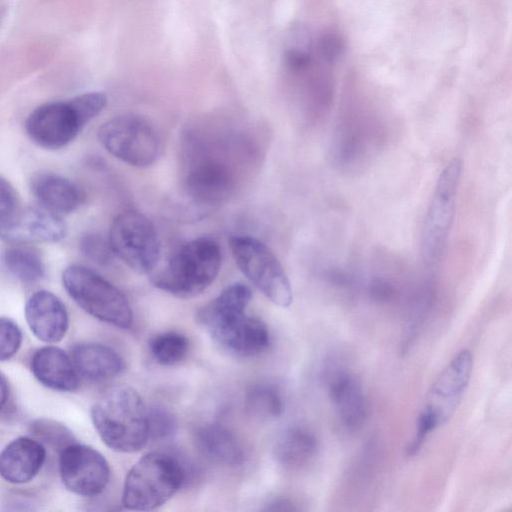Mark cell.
<instances>
[{"instance_id":"obj_14","label":"cell","mask_w":512,"mask_h":512,"mask_svg":"<svg viewBox=\"0 0 512 512\" xmlns=\"http://www.w3.org/2000/svg\"><path fill=\"white\" fill-rule=\"evenodd\" d=\"M25 318L35 337L46 343L62 340L69 327L66 306L47 290L36 291L29 297L25 304Z\"/></svg>"},{"instance_id":"obj_18","label":"cell","mask_w":512,"mask_h":512,"mask_svg":"<svg viewBox=\"0 0 512 512\" xmlns=\"http://www.w3.org/2000/svg\"><path fill=\"white\" fill-rule=\"evenodd\" d=\"M329 395L342 424L349 430L359 429L367 418V400L358 379L338 371L329 380Z\"/></svg>"},{"instance_id":"obj_16","label":"cell","mask_w":512,"mask_h":512,"mask_svg":"<svg viewBox=\"0 0 512 512\" xmlns=\"http://www.w3.org/2000/svg\"><path fill=\"white\" fill-rule=\"evenodd\" d=\"M62 217L40 205L22 208L6 237L11 243L57 242L66 235Z\"/></svg>"},{"instance_id":"obj_10","label":"cell","mask_w":512,"mask_h":512,"mask_svg":"<svg viewBox=\"0 0 512 512\" xmlns=\"http://www.w3.org/2000/svg\"><path fill=\"white\" fill-rule=\"evenodd\" d=\"M235 262L247 279L271 302L288 307L293 300L289 279L274 253L258 239L237 235L230 238Z\"/></svg>"},{"instance_id":"obj_13","label":"cell","mask_w":512,"mask_h":512,"mask_svg":"<svg viewBox=\"0 0 512 512\" xmlns=\"http://www.w3.org/2000/svg\"><path fill=\"white\" fill-rule=\"evenodd\" d=\"M473 355L463 349L443 369L431 386L423 411L437 427L444 424L456 410L471 378Z\"/></svg>"},{"instance_id":"obj_12","label":"cell","mask_w":512,"mask_h":512,"mask_svg":"<svg viewBox=\"0 0 512 512\" xmlns=\"http://www.w3.org/2000/svg\"><path fill=\"white\" fill-rule=\"evenodd\" d=\"M59 472L69 491L85 497L100 494L110 478L104 456L90 446L75 442L60 451Z\"/></svg>"},{"instance_id":"obj_26","label":"cell","mask_w":512,"mask_h":512,"mask_svg":"<svg viewBox=\"0 0 512 512\" xmlns=\"http://www.w3.org/2000/svg\"><path fill=\"white\" fill-rule=\"evenodd\" d=\"M22 206L14 187L0 176V238L5 240L15 224Z\"/></svg>"},{"instance_id":"obj_17","label":"cell","mask_w":512,"mask_h":512,"mask_svg":"<svg viewBox=\"0 0 512 512\" xmlns=\"http://www.w3.org/2000/svg\"><path fill=\"white\" fill-rule=\"evenodd\" d=\"M30 366L35 378L48 388L70 392L79 386V374L71 356L58 347L39 348L33 354Z\"/></svg>"},{"instance_id":"obj_23","label":"cell","mask_w":512,"mask_h":512,"mask_svg":"<svg viewBox=\"0 0 512 512\" xmlns=\"http://www.w3.org/2000/svg\"><path fill=\"white\" fill-rule=\"evenodd\" d=\"M2 259L7 270L25 284H34L45 276V264L40 253L27 243H12L5 248Z\"/></svg>"},{"instance_id":"obj_7","label":"cell","mask_w":512,"mask_h":512,"mask_svg":"<svg viewBox=\"0 0 512 512\" xmlns=\"http://www.w3.org/2000/svg\"><path fill=\"white\" fill-rule=\"evenodd\" d=\"M62 282L69 296L88 314L100 321L128 329L132 310L125 295L96 272L81 266H68Z\"/></svg>"},{"instance_id":"obj_20","label":"cell","mask_w":512,"mask_h":512,"mask_svg":"<svg viewBox=\"0 0 512 512\" xmlns=\"http://www.w3.org/2000/svg\"><path fill=\"white\" fill-rule=\"evenodd\" d=\"M70 356L79 376L93 381L113 378L125 367L115 350L99 343H79L72 348Z\"/></svg>"},{"instance_id":"obj_2","label":"cell","mask_w":512,"mask_h":512,"mask_svg":"<svg viewBox=\"0 0 512 512\" xmlns=\"http://www.w3.org/2000/svg\"><path fill=\"white\" fill-rule=\"evenodd\" d=\"M229 144L190 133L183 147L184 186L188 195L201 204H219L236 187V170Z\"/></svg>"},{"instance_id":"obj_25","label":"cell","mask_w":512,"mask_h":512,"mask_svg":"<svg viewBox=\"0 0 512 512\" xmlns=\"http://www.w3.org/2000/svg\"><path fill=\"white\" fill-rule=\"evenodd\" d=\"M189 342L177 332H165L155 336L150 342V351L155 361L170 366L180 362L187 354Z\"/></svg>"},{"instance_id":"obj_32","label":"cell","mask_w":512,"mask_h":512,"mask_svg":"<svg viewBox=\"0 0 512 512\" xmlns=\"http://www.w3.org/2000/svg\"><path fill=\"white\" fill-rule=\"evenodd\" d=\"M9 395V385L6 377L0 372V410L7 402Z\"/></svg>"},{"instance_id":"obj_11","label":"cell","mask_w":512,"mask_h":512,"mask_svg":"<svg viewBox=\"0 0 512 512\" xmlns=\"http://www.w3.org/2000/svg\"><path fill=\"white\" fill-rule=\"evenodd\" d=\"M108 242L113 254L138 273L153 272L160 257L154 225L135 210L123 211L115 217Z\"/></svg>"},{"instance_id":"obj_6","label":"cell","mask_w":512,"mask_h":512,"mask_svg":"<svg viewBox=\"0 0 512 512\" xmlns=\"http://www.w3.org/2000/svg\"><path fill=\"white\" fill-rule=\"evenodd\" d=\"M184 479V469L175 457L150 452L129 470L122 504L129 510H153L167 502L181 488Z\"/></svg>"},{"instance_id":"obj_27","label":"cell","mask_w":512,"mask_h":512,"mask_svg":"<svg viewBox=\"0 0 512 512\" xmlns=\"http://www.w3.org/2000/svg\"><path fill=\"white\" fill-rule=\"evenodd\" d=\"M32 433L41 441L61 451L74 443L72 433L62 424L49 419H37L31 424Z\"/></svg>"},{"instance_id":"obj_28","label":"cell","mask_w":512,"mask_h":512,"mask_svg":"<svg viewBox=\"0 0 512 512\" xmlns=\"http://www.w3.org/2000/svg\"><path fill=\"white\" fill-rule=\"evenodd\" d=\"M176 431V420L165 408L153 407L148 410L149 439L163 440L171 437Z\"/></svg>"},{"instance_id":"obj_19","label":"cell","mask_w":512,"mask_h":512,"mask_svg":"<svg viewBox=\"0 0 512 512\" xmlns=\"http://www.w3.org/2000/svg\"><path fill=\"white\" fill-rule=\"evenodd\" d=\"M38 205L58 215L77 210L85 201V193L73 181L54 173H41L31 181Z\"/></svg>"},{"instance_id":"obj_21","label":"cell","mask_w":512,"mask_h":512,"mask_svg":"<svg viewBox=\"0 0 512 512\" xmlns=\"http://www.w3.org/2000/svg\"><path fill=\"white\" fill-rule=\"evenodd\" d=\"M198 450L208 459L228 466L243 462L244 451L236 436L218 424L200 427L195 434Z\"/></svg>"},{"instance_id":"obj_29","label":"cell","mask_w":512,"mask_h":512,"mask_svg":"<svg viewBox=\"0 0 512 512\" xmlns=\"http://www.w3.org/2000/svg\"><path fill=\"white\" fill-rule=\"evenodd\" d=\"M22 332L19 326L7 317H0V361L12 358L22 343Z\"/></svg>"},{"instance_id":"obj_15","label":"cell","mask_w":512,"mask_h":512,"mask_svg":"<svg viewBox=\"0 0 512 512\" xmlns=\"http://www.w3.org/2000/svg\"><path fill=\"white\" fill-rule=\"evenodd\" d=\"M45 459L46 450L40 441L18 437L0 452V476L9 483H27L39 473Z\"/></svg>"},{"instance_id":"obj_24","label":"cell","mask_w":512,"mask_h":512,"mask_svg":"<svg viewBox=\"0 0 512 512\" xmlns=\"http://www.w3.org/2000/svg\"><path fill=\"white\" fill-rule=\"evenodd\" d=\"M245 404L250 414L264 420L277 418L283 411V401L279 392L267 384L251 387L247 392Z\"/></svg>"},{"instance_id":"obj_31","label":"cell","mask_w":512,"mask_h":512,"mask_svg":"<svg viewBox=\"0 0 512 512\" xmlns=\"http://www.w3.org/2000/svg\"><path fill=\"white\" fill-rule=\"evenodd\" d=\"M342 39L333 33L323 35L318 43L319 54L326 63L334 62L343 52Z\"/></svg>"},{"instance_id":"obj_3","label":"cell","mask_w":512,"mask_h":512,"mask_svg":"<svg viewBox=\"0 0 512 512\" xmlns=\"http://www.w3.org/2000/svg\"><path fill=\"white\" fill-rule=\"evenodd\" d=\"M91 419L102 441L115 451L136 452L149 440L148 409L131 387L109 388L91 408Z\"/></svg>"},{"instance_id":"obj_9","label":"cell","mask_w":512,"mask_h":512,"mask_svg":"<svg viewBox=\"0 0 512 512\" xmlns=\"http://www.w3.org/2000/svg\"><path fill=\"white\" fill-rule=\"evenodd\" d=\"M97 135L110 154L136 167L153 164L161 149V139L155 126L137 114H124L106 121Z\"/></svg>"},{"instance_id":"obj_5","label":"cell","mask_w":512,"mask_h":512,"mask_svg":"<svg viewBox=\"0 0 512 512\" xmlns=\"http://www.w3.org/2000/svg\"><path fill=\"white\" fill-rule=\"evenodd\" d=\"M220 266L218 243L212 238L200 237L179 247L162 269L151 274V282L176 297L192 298L214 282Z\"/></svg>"},{"instance_id":"obj_1","label":"cell","mask_w":512,"mask_h":512,"mask_svg":"<svg viewBox=\"0 0 512 512\" xmlns=\"http://www.w3.org/2000/svg\"><path fill=\"white\" fill-rule=\"evenodd\" d=\"M250 289L241 283L227 287L196 314L197 322L227 352L250 357L264 351L270 336L266 325L245 313Z\"/></svg>"},{"instance_id":"obj_4","label":"cell","mask_w":512,"mask_h":512,"mask_svg":"<svg viewBox=\"0 0 512 512\" xmlns=\"http://www.w3.org/2000/svg\"><path fill=\"white\" fill-rule=\"evenodd\" d=\"M106 103L107 97L102 92H86L69 100L44 103L28 115L26 132L40 147L61 149L77 137Z\"/></svg>"},{"instance_id":"obj_30","label":"cell","mask_w":512,"mask_h":512,"mask_svg":"<svg viewBox=\"0 0 512 512\" xmlns=\"http://www.w3.org/2000/svg\"><path fill=\"white\" fill-rule=\"evenodd\" d=\"M81 250L87 258L101 265L108 264L114 255L108 240L97 233H88L82 237Z\"/></svg>"},{"instance_id":"obj_8","label":"cell","mask_w":512,"mask_h":512,"mask_svg":"<svg viewBox=\"0 0 512 512\" xmlns=\"http://www.w3.org/2000/svg\"><path fill=\"white\" fill-rule=\"evenodd\" d=\"M462 161L451 159L439 174L421 234V253L427 266H435L443 258L452 228Z\"/></svg>"},{"instance_id":"obj_33","label":"cell","mask_w":512,"mask_h":512,"mask_svg":"<svg viewBox=\"0 0 512 512\" xmlns=\"http://www.w3.org/2000/svg\"><path fill=\"white\" fill-rule=\"evenodd\" d=\"M4 14H5V8L0 5V23L4 17Z\"/></svg>"},{"instance_id":"obj_22","label":"cell","mask_w":512,"mask_h":512,"mask_svg":"<svg viewBox=\"0 0 512 512\" xmlns=\"http://www.w3.org/2000/svg\"><path fill=\"white\" fill-rule=\"evenodd\" d=\"M317 450L318 441L311 431L302 427H293L279 437L274 454L283 467L299 469L314 458Z\"/></svg>"}]
</instances>
